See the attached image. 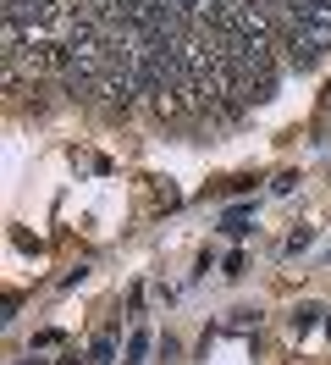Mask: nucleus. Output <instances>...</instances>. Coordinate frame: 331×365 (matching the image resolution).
Instances as JSON below:
<instances>
[{
    "mask_svg": "<svg viewBox=\"0 0 331 365\" xmlns=\"http://www.w3.org/2000/svg\"><path fill=\"white\" fill-rule=\"evenodd\" d=\"M320 50H326V45H320V39H309V34H298V28H287V34H282V61H287V67H298V72L315 67V61H320Z\"/></svg>",
    "mask_w": 331,
    "mask_h": 365,
    "instance_id": "f257e3e1",
    "label": "nucleus"
},
{
    "mask_svg": "<svg viewBox=\"0 0 331 365\" xmlns=\"http://www.w3.org/2000/svg\"><path fill=\"white\" fill-rule=\"evenodd\" d=\"M110 354H116V343H110V338L94 343V365H110Z\"/></svg>",
    "mask_w": 331,
    "mask_h": 365,
    "instance_id": "f03ea898",
    "label": "nucleus"
}]
</instances>
